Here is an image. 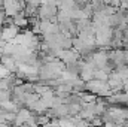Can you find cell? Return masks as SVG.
<instances>
[{"label": "cell", "instance_id": "7a4b0ae2", "mask_svg": "<svg viewBox=\"0 0 128 127\" xmlns=\"http://www.w3.org/2000/svg\"><path fill=\"white\" fill-rule=\"evenodd\" d=\"M10 73H12V72H10L4 64L0 61V78H6V76H9Z\"/></svg>", "mask_w": 128, "mask_h": 127}, {"label": "cell", "instance_id": "6da1fadb", "mask_svg": "<svg viewBox=\"0 0 128 127\" xmlns=\"http://www.w3.org/2000/svg\"><path fill=\"white\" fill-rule=\"evenodd\" d=\"M20 32H21V27H18L15 23L9 24V26H3V39L4 40H12Z\"/></svg>", "mask_w": 128, "mask_h": 127}]
</instances>
